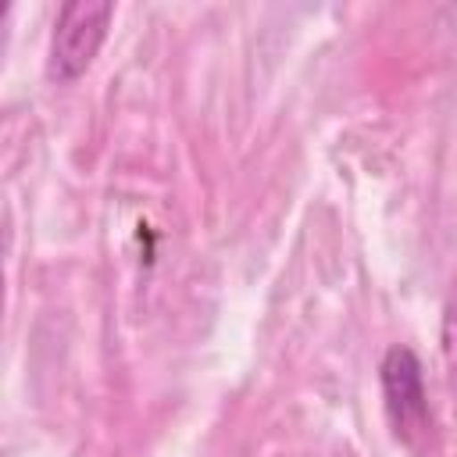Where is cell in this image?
<instances>
[{"mask_svg":"<svg viewBox=\"0 0 457 457\" xmlns=\"http://www.w3.org/2000/svg\"><path fill=\"white\" fill-rule=\"evenodd\" d=\"M114 18L111 0H68L57 11L54 36H50V54H46V75L54 82H75L89 71L93 57L100 54L107 29Z\"/></svg>","mask_w":457,"mask_h":457,"instance_id":"obj_1","label":"cell"},{"mask_svg":"<svg viewBox=\"0 0 457 457\" xmlns=\"http://www.w3.org/2000/svg\"><path fill=\"white\" fill-rule=\"evenodd\" d=\"M378 382L396 439L407 446H421L432 428V411H428L418 353L411 346H389L378 364Z\"/></svg>","mask_w":457,"mask_h":457,"instance_id":"obj_2","label":"cell"},{"mask_svg":"<svg viewBox=\"0 0 457 457\" xmlns=\"http://www.w3.org/2000/svg\"><path fill=\"white\" fill-rule=\"evenodd\" d=\"M443 361H446V382L453 393V411H457V293L446 303L443 314Z\"/></svg>","mask_w":457,"mask_h":457,"instance_id":"obj_3","label":"cell"}]
</instances>
